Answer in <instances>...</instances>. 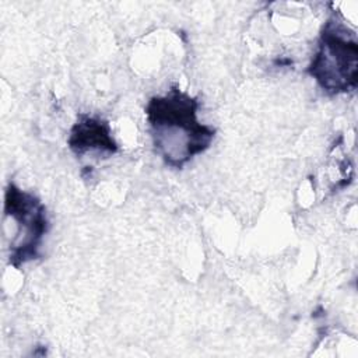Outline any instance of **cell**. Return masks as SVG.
Here are the masks:
<instances>
[{
  "label": "cell",
  "mask_w": 358,
  "mask_h": 358,
  "mask_svg": "<svg viewBox=\"0 0 358 358\" xmlns=\"http://www.w3.org/2000/svg\"><path fill=\"white\" fill-rule=\"evenodd\" d=\"M199 99L178 87L152 96L145 106L154 148L171 168L180 169L208 150L215 137L214 127L199 122Z\"/></svg>",
  "instance_id": "1"
},
{
  "label": "cell",
  "mask_w": 358,
  "mask_h": 358,
  "mask_svg": "<svg viewBox=\"0 0 358 358\" xmlns=\"http://www.w3.org/2000/svg\"><path fill=\"white\" fill-rule=\"evenodd\" d=\"M306 73L327 95L355 91L358 73V42L338 18H329L320 32L317 50Z\"/></svg>",
  "instance_id": "2"
},
{
  "label": "cell",
  "mask_w": 358,
  "mask_h": 358,
  "mask_svg": "<svg viewBox=\"0 0 358 358\" xmlns=\"http://www.w3.org/2000/svg\"><path fill=\"white\" fill-rule=\"evenodd\" d=\"M4 214L17 227L10 246V263L20 268L41 257L43 238L49 231L46 207L36 196L10 183L6 190Z\"/></svg>",
  "instance_id": "3"
},
{
  "label": "cell",
  "mask_w": 358,
  "mask_h": 358,
  "mask_svg": "<svg viewBox=\"0 0 358 358\" xmlns=\"http://www.w3.org/2000/svg\"><path fill=\"white\" fill-rule=\"evenodd\" d=\"M69 145L77 155L88 151H99L108 155L117 152V144L112 137L109 124L102 119L87 115H81L73 126Z\"/></svg>",
  "instance_id": "4"
}]
</instances>
